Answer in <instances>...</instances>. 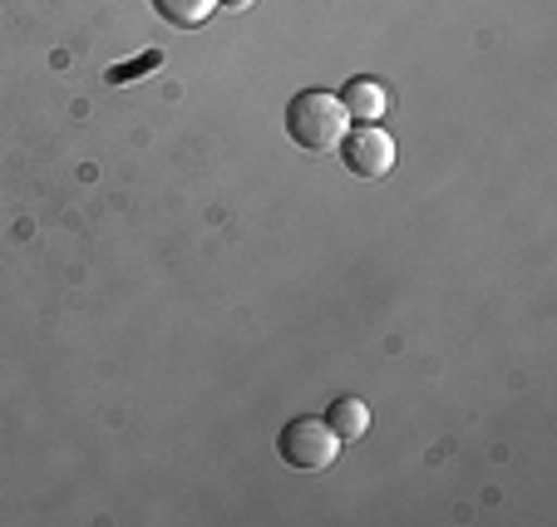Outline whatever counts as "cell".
I'll return each mask as SVG.
<instances>
[{"label": "cell", "mask_w": 557, "mask_h": 527, "mask_svg": "<svg viewBox=\"0 0 557 527\" xmlns=\"http://www.w3.org/2000/svg\"><path fill=\"white\" fill-rule=\"evenodd\" d=\"M346 109H341L336 95H326V89H301V95L286 104V134L296 138L301 148H311V153H331V148L346 138Z\"/></svg>", "instance_id": "obj_1"}, {"label": "cell", "mask_w": 557, "mask_h": 527, "mask_svg": "<svg viewBox=\"0 0 557 527\" xmlns=\"http://www.w3.org/2000/svg\"><path fill=\"white\" fill-rule=\"evenodd\" d=\"M276 454H282L292 468H301V474H321V468L336 464L341 439L331 434L326 419H311V414H301V419H292L282 429V439H276Z\"/></svg>", "instance_id": "obj_2"}, {"label": "cell", "mask_w": 557, "mask_h": 527, "mask_svg": "<svg viewBox=\"0 0 557 527\" xmlns=\"http://www.w3.org/2000/svg\"><path fill=\"white\" fill-rule=\"evenodd\" d=\"M341 163H346L356 178H385L395 168V143H389L385 128L375 124H356V134L341 138Z\"/></svg>", "instance_id": "obj_3"}, {"label": "cell", "mask_w": 557, "mask_h": 527, "mask_svg": "<svg viewBox=\"0 0 557 527\" xmlns=\"http://www.w3.org/2000/svg\"><path fill=\"white\" fill-rule=\"evenodd\" d=\"M341 109H346V118H356V124H375V118L385 114V89H380V79H350L346 95H341Z\"/></svg>", "instance_id": "obj_4"}, {"label": "cell", "mask_w": 557, "mask_h": 527, "mask_svg": "<svg viewBox=\"0 0 557 527\" xmlns=\"http://www.w3.org/2000/svg\"><path fill=\"white\" fill-rule=\"evenodd\" d=\"M326 424H331V434L346 443V439H360V434L370 429V414H366V404L346 394V400H336V404L326 410Z\"/></svg>", "instance_id": "obj_5"}, {"label": "cell", "mask_w": 557, "mask_h": 527, "mask_svg": "<svg viewBox=\"0 0 557 527\" xmlns=\"http://www.w3.org/2000/svg\"><path fill=\"white\" fill-rule=\"evenodd\" d=\"M153 11L169 25H178V30H198V25L218 11V0H153Z\"/></svg>", "instance_id": "obj_6"}, {"label": "cell", "mask_w": 557, "mask_h": 527, "mask_svg": "<svg viewBox=\"0 0 557 527\" xmlns=\"http://www.w3.org/2000/svg\"><path fill=\"white\" fill-rule=\"evenodd\" d=\"M158 64V54H144V60H134L124 70V64H119V70H109V85H134V74H144V70H153Z\"/></svg>", "instance_id": "obj_7"}, {"label": "cell", "mask_w": 557, "mask_h": 527, "mask_svg": "<svg viewBox=\"0 0 557 527\" xmlns=\"http://www.w3.org/2000/svg\"><path fill=\"white\" fill-rule=\"evenodd\" d=\"M218 5H227V11H247L252 0H218Z\"/></svg>", "instance_id": "obj_8"}]
</instances>
